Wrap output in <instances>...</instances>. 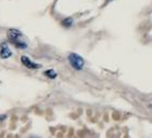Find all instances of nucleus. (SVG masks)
I'll list each match as a JSON object with an SVG mask.
<instances>
[{"label":"nucleus","instance_id":"5","mask_svg":"<svg viewBox=\"0 0 152 138\" xmlns=\"http://www.w3.org/2000/svg\"><path fill=\"white\" fill-rule=\"evenodd\" d=\"M72 24H73V20L72 18H64L63 21H61V25L64 27H66V28H69V27L72 26Z\"/></svg>","mask_w":152,"mask_h":138},{"label":"nucleus","instance_id":"4","mask_svg":"<svg viewBox=\"0 0 152 138\" xmlns=\"http://www.w3.org/2000/svg\"><path fill=\"white\" fill-rule=\"evenodd\" d=\"M12 55V51L9 49V47L6 43L1 44V49H0V57L3 59L9 58L10 56Z\"/></svg>","mask_w":152,"mask_h":138},{"label":"nucleus","instance_id":"3","mask_svg":"<svg viewBox=\"0 0 152 138\" xmlns=\"http://www.w3.org/2000/svg\"><path fill=\"white\" fill-rule=\"evenodd\" d=\"M20 62H22V64H23L25 67H27L28 69H32V70L38 69V68L41 67V65L36 64V63L32 62L30 58H28L27 56H22V57H20Z\"/></svg>","mask_w":152,"mask_h":138},{"label":"nucleus","instance_id":"6","mask_svg":"<svg viewBox=\"0 0 152 138\" xmlns=\"http://www.w3.org/2000/svg\"><path fill=\"white\" fill-rule=\"evenodd\" d=\"M44 76L48 77L49 79H55L56 77H57V74L55 72V70H53V69H49L44 72Z\"/></svg>","mask_w":152,"mask_h":138},{"label":"nucleus","instance_id":"7","mask_svg":"<svg viewBox=\"0 0 152 138\" xmlns=\"http://www.w3.org/2000/svg\"><path fill=\"white\" fill-rule=\"evenodd\" d=\"M7 119V115H0V122H2Z\"/></svg>","mask_w":152,"mask_h":138},{"label":"nucleus","instance_id":"1","mask_svg":"<svg viewBox=\"0 0 152 138\" xmlns=\"http://www.w3.org/2000/svg\"><path fill=\"white\" fill-rule=\"evenodd\" d=\"M8 37H9L10 41L14 44L15 47H20V49H26L27 44L22 40L23 38V34L18 29H9L8 31Z\"/></svg>","mask_w":152,"mask_h":138},{"label":"nucleus","instance_id":"8","mask_svg":"<svg viewBox=\"0 0 152 138\" xmlns=\"http://www.w3.org/2000/svg\"><path fill=\"white\" fill-rule=\"evenodd\" d=\"M109 1H111V0H107V2H109Z\"/></svg>","mask_w":152,"mask_h":138},{"label":"nucleus","instance_id":"2","mask_svg":"<svg viewBox=\"0 0 152 138\" xmlns=\"http://www.w3.org/2000/svg\"><path fill=\"white\" fill-rule=\"evenodd\" d=\"M68 62L75 70H82L84 67V59L77 53H70L68 55Z\"/></svg>","mask_w":152,"mask_h":138}]
</instances>
